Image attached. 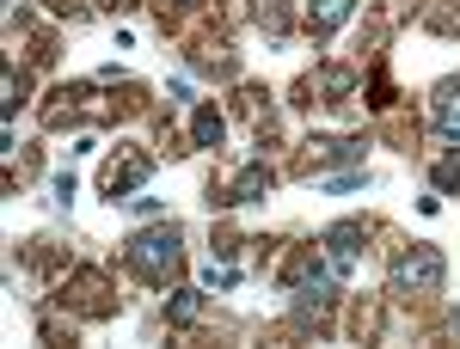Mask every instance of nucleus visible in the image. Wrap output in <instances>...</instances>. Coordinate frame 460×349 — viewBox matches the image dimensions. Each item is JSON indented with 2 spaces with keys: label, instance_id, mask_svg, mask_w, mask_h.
I'll return each instance as SVG.
<instances>
[{
  "label": "nucleus",
  "instance_id": "f257e3e1",
  "mask_svg": "<svg viewBox=\"0 0 460 349\" xmlns=\"http://www.w3.org/2000/svg\"><path fill=\"white\" fill-rule=\"evenodd\" d=\"M178 264H184L178 227H160V233H136V240H129V270H136V276L166 282V276H178Z\"/></svg>",
  "mask_w": 460,
  "mask_h": 349
},
{
  "label": "nucleus",
  "instance_id": "f03ea898",
  "mask_svg": "<svg viewBox=\"0 0 460 349\" xmlns=\"http://www.w3.org/2000/svg\"><path fill=\"white\" fill-rule=\"evenodd\" d=\"M442 288V251L436 245H411L393 264V294H436Z\"/></svg>",
  "mask_w": 460,
  "mask_h": 349
},
{
  "label": "nucleus",
  "instance_id": "7ed1b4c3",
  "mask_svg": "<svg viewBox=\"0 0 460 349\" xmlns=\"http://www.w3.org/2000/svg\"><path fill=\"white\" fill-rule=\"evenodd\" d=\"M325 251H332V270H338V276H350L356 257H362V227H356V221H338V227L325 233Z\"/></svg>",
  "mask_w": 460,
  "mask_h": 349
},
{
  "label": "nucleus",
  "instance_id": "20e7f679",
  "mask_svg": "<svg viewBox=\"0 0 460 349\" xmlns=\"http://www.w3.org/2000/svg\"><path fill=\"white\" fill-rule=\"evenodd\" d=\"M142 178H147V160H111V166H105V190H111V196H123V190H136Z\"/></svg>",
  "mask_w": 460,
  "mask_h": 349
},
{
  "label": "nucleus",
  "instance_id": "39448f33",
  "mask_svg": "<svg viewBox=\"0 0 460 349\" xmlns=\"http://www.w3.org/2000/svg\"><path fill=\"white\" fill-rule=\"evenodd\" d=\"M350 6H356V0H319V6L307 13V19H314V31L325 37V31H338V25L350 19Z\"/></svg>",
  "mask_w": 460,
  "mask_h": 349
},
{
  "label": "nucleus",
  "instance_id": "423d86ee",
  "mask_svg": "<svg viewBox=\"0 0 460 349\" xmlns=\"http://www.w3.org/2000/svg\"><path fill=\"white\" fill-rule=\"evenodd\" d=\"M197 141H203V147L221 141V117H215V110H197Z\"/></svg>",
  "mask_w": 460,
  "mask_h": 349
},
{
  "label": "nucleus",
  "instance_id": "0eeeda50",
  "mask_svg": "<svg viewBox=\"0 0 460 349\" xmlns=\"http://www.w3.org/2000/svg\"><path fill=\"white\" fill-rule=\"evenodd\" d=\"M436 184H442V190H448V184H460V160H442V166H436Z\"/></svg>",
  "mask_w": 460,
  "mask_h": 349
},
{
  "label": "nucleus",
  "instance_id": "6e6552de",
  "mask_svg": "<svg viewBox=\"0 0 460 349\" xmlns=\"http://www.w3.org/2000/svg\"><path fill=\"white\" fill-rule=\"evenodd\" d=\"M172 6H190V0H172Z\"/></svg>",
  "mask_w": 460,
  "mask_h": 349
}]
</instances>
